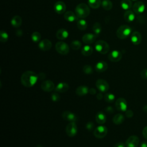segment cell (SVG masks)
<instances>
[{
	"instance_id": "obj_24",
	"label": "cell",
	"mask_w": 147,
	"mask_h": 147,
	"mask_svg": "<svg viewBox=\"0 0 147 147\" xmlns=\"http://www.w3.org/2000/svg\"><path fill=\"white\" fill-rule=\"evenodd\" d=\"M89 91V88L86 86H80L76 89V94L79 96H84L87 94Z\"/></svg>"
},
{
	"instance_id": "obj_6",
	"label": "cell",
	"mask_w": 147,
	"mask_h": 147,
	"mask_svg": "<svg viewBox=\"0 0 147 147\" xmlns=\"http://www.w3.org/2000/svg\"><path fill=\"white\" fill-rule=\"evenodd\" d=\"M65 131L69 137H74L78 132V127L75 122H69L66 126Z\"/></svg>"
},
{
	"instance_id": "obj_50",
	"label": "cell",
	"mask_w": 147,
	"mask_h": 147,
	"mask_svg": "<svg viewBox=\"0 0 147 147\" xmlns=\"http://www.w3.org/2000/svg\"><path fill=\"white\" fill-rule=\"evenodd\" d=\"M143 110H144V111L147 113V105H145V106L143 107Z\"/></svg>"
},
{
	"instance_id": "obj_52",
	"label": "cell",
	"mask_w": 147,
	"mask_h": 147,
	"mask_svg": "<svg viewBox=\"0 0 147 147\" xmlns=\"http://www.w3.org/2000/svg\"><path fill=\"white\" fill-rule=\"evenodd\" d=\"M132 1H137V0H132Z\"/></svg>"
},
{
	"instance_id": "obj_31",
	"label": "cell",
	"mask_w": 147,
	"mask_h": 147,
	"mask_svg": "<svg viewBox=\"0 0 147 147\" xmlns=\"http://www.w3.org/2000/svg\"><path fill=\"white\" fill-rule=\"evenodd\" d=\"M77 26L79 29L81 30H84L87 28V22L85 20L80 18L77 22Z\"/></svg>"
},
{
	"instance_id": "obj_17",
	"label": "cell",
	"mask_w": 147,
	"mask_h": 147,
	"mask_svg": "<svg viewBox=\"0 0 147 147\" xmlns=\"http://www.w3.org/2000/svg\"><path fill=\"white\" fill-rule=\"evenodd\" d=\"M52 42L49 40L44 39L38 44L39 48L43 51H48L52 48Z\"/></svg>"
},
{
	"instance_id": "obj_47",
	"label": "cell",
	"mask_w": 147,
	"mask_h": 147,
	"mask_svg": "<svg viewBox=\"0 0 147 147\" xmlns=\"http://www.w3.org/2000/svg\"><path fill=\"white\" fill-rule=\"evenodd\" d=\"M88 92L90 94H91V95H94V94H95L96 93V90L94 88H91L89 89Z\"/></svg>"
},
{
	"instance_id": "obj_44",
	"label": "cell",
	"mask_w": 147,
	"mask_h": 147,
	"mask_svg": "<svg viewBox=\"0 0 147 147\" xmlns=\"http://www.w3.org/2000/svg\"><path fill=\"white\" fill-rule=\"evenodd\" d=\"M38 75V78L40 80H44L45 78V74L44 72H40L37 74Z\"/></svg>"
},
{
	"instance_id": "obj_30",
	"label": "cell",
	"mask_w": 147,
	"mask_h": 147,
	"mask_svg": "<svg viewBox=\"0 0 147 147\" xmlns=\"http://www.w3.org/2000/svg\"><path fill=\"white\" fill-rule=\"evenodd\" d=\"M102 4L101 0H88V5L92 9H98Z\"/></svg>"
},
{
	"instance_id": "obj_3",
	"label": "cell",
	"mask_w": 147,
	"mask_h": 147,
	"mask_svg": "<svg viewBox=\"0 0 147 147\" xmlns=\"http://www.w3.org/2000/svg\"><path fill=\"white\" fill-rule=\"evenodd\" d=\"M132 29L127 25H122L120 26L116 32L118 38L120 39H125L127 38L132 33Z\"/></svg>"
},
{
	"instance_id": "obj_22",
	"label": "cell",
	"mask_w": 147,
	"mask_h": 147,
	"mask_svg": "<svg viewBox=\"0 0 147 147\" xmlns=\"http://www.w3.org/2000/svg\"><path fill=\"white\" fill-rule=\"evenodd\" d=\"M107 68H108V65H107V63L104 61H100L98 62L96 64L95 67V70L98 72H104V71H106Z\"/></svg>"
},
{
	"instance_id": "obj_51",
	"label": "cell",
	"mask_w": 147,
	"mask_h": 147,
	"mask_svg": "<svg viewBox=\"0 0 147 147\" xmlns=\"http://www.w3.org/2000/svg\"><path fill=\"white\" fill-rule=\"evenodd\" d=\"M36 147H42V146L41 145H38Z\"/></svg>"
},
{
	"instance_id": "obj_49",
	"label": "cell",
	"mask_w": 147,
	"mask_h": 147,
	"mask_svg": "<svg viewBox=\"0 0 147 147\" xmlns=\"http://www.w3.org/2000/svg\"><path fill=\"white\" fill-rule=\"evenodd\" d=\"M96 98H97V99H99V100L102 99V98H103L102 94V93H98V94L96 95Z\"/></svg>"
},
{
	"instance_id": "obj_8",
	"label": "cell",
	"mask_w": 147,
	"mask_h": 147,
	"mask_svg": "<svg viewBox=\"0 0 147 147\" xmlns=\"http://www.w3.org/2000/svg\"><path fill=\"white\" fill-rule=\"evenodd\" d=\"M96 88L101 92H105L109 90V85L107 82L104 79H99L96 82Z\"/></svg>"
},
{
	"instance_id": "obj_43",
	"label": "cell",
	"mask_w": 147,
	"mask_h": 147,
	"mask_svg": "<svg viewBox=\"0 0 147 147\" xmlns=\"http://www.w3.org/2000/svg\"><path fill=\"white\" fill-rule=\"evenodd\" d=\"M125 115L127 118H131L133 116V112L131 110H127L125 111Z\"/></svg>"
},
{
	"instance_id": "obj_20",
	"label": "cell",
	"mask_w": 147,
	"mask_h": 147,
	"mask_svg": "<svg viewBox=\"0 0 147 147\" xmlns=\"http://www.w3.org/2000/svg\"><path fill=\"white\" fill-rule=\"evenodd\" d=\"M56 36L59 40H63L68 38L69 36V33L66 29L64 28H61L57 30Z\"/></svg>"
},
{
	"instance_id": "obj_1",
	"label": "cell",
	"mask_w": 147,
	"mask_h": 147,
	"mask_svg": "<svg viewBox=\"0 0 147 147\" xmlns=\"http://www.w3.org/2000/svg\"><path fill=\"white\" fill-rule=\"evenodd\" d=\"M38 79V75L32 71H26L24 72L21 77L22 84L26 87L33 86L37 83Z\"/></svg>"
},
{
	"instance_id": "obj_48",
	"label": "cell",
	"mask_w": 147,
	"mask_h": 147,
	"mask_svg": "<svg viewBox=\"0 0 147 147\" xmlns=\"http://www.w3.org/2000/svg\"><path fill=\"white\" fill-rule=\"evenodd\" d=\"M140 147H147V141H143L140 144Z\"/></svg>"
},
{
	"instance_id": "obj_5",
	"label": "cell",
	"mask_w": 147,
	"mask_h": 147,
	"mask_svg": "<svg viewBox=\"0 0 147 147\" xmlns=\"http://www.w3.org/2000/svg\"><path fill=\"white\" fill-rule=\"evenodd\" d=\"M55 49L59 53L63 55H65L69 52V46L63 41H59L56 42L55 45Z\"/></svg>"
},
{
	"instance_id": "obj_37",
	"label": "cell",
	"mask_w": 147,
	"mask_h": 147,
	"mask_svg": "<svg viewBox=\"0 0 147 147\" xmlns=\"http://www.w3.org/2000/svg\"><path fill=\"white\" fill-rule=\"evenodd\" d=\"M31 38L34 42H37L41 39V34L38 32H34L32 34Z\"/></svg>"
},
{
	"instance_id": "obj_33",
	"label": "cell",
	"mask_w": 147,
	"mask_h": 147,
	"mask_svg": "<svg viewBox=\"0 0 147 147\" xmlns=\"http://www.w3.org/2000/svg\"><path fill=\"white\" fill-rule=\"evenodd\" d=\"M92 30L96 36L99 34L102 31V26L99 22H95L92 26Z\"/></svg>"
},
{
	"instance_id": "obj_23",
	"label": "cell",
	"mask_w": 147,
	"mask_h": 147,
	"mask_svg": "<svg viewBox=\"0 0 147 147\" xmlns=\"http://www.w3.org/2000/svg\"><path fill=\"white\" fill-rule=\"evenodd\" d=\"M124 20L127 22H133L135 19V14L134 11L128 10H126L123 15Z\"/></svg>"
},
{
	"instance_id": "obj_45",
	"label": "cell",
	"mask_w": 147,
	"mask_h": 147,
	"mask_svg": "<svg viewBox=\"0 0 147 147\" xmlns=\"http://www.w3.org/2000/svg\"><path fill=\"white\" fill-rule=\"evenodd\" d=\"M142 135L144 136V137L147 140V126H145L142 130Z\"/></svg>"
},
{
	"instance_id": "obj_26",
	"label": "cell",
	"mask_w": 147,
	"mask_h": 147,
	"mask_svg": "<svg viewBox=\"0 0 147 147\" xmlns=\"http://www.w3.org/2000/svg\"><path fill=\"white\" fill-rule=\"evenodd\" d=\"M95 120L98 123L103 124L106 121V116L104 113L99 111L96 114Z\"/></svg>"
},
{
	"instance_id": "obj_42",
	"label": "cell",
	"mask_w": 147,
	"mask_h": 147,
	"mask_svg": "<svg viewBox=\"0 0 147 147\" xmlns=\"http://www.w3.org/2000/svg\"><path fill=\"white\" fill-rule=\"evenodd\" d=\"M105 111L106 113H109V114L110 113V114H111V113H113L114 112V109H113V108L111 106H107L106 107H105Z\"/></svg>"
},
{
	"instance_id": "obj_19",
	"label": "cell",
	"mask_w": 147,
	"mask_h": 147,
	"mask_svg": "<svg viewBox=\"0 0 147 147\" xmlns=\"http://www.w3.org/2000/svg\"><path fill=\"white\" fill-rule=\"evenodd\" d=\"M69 88V85L65 82H61L58 83L55 88V90L57 92H65L68 91Z\"/></svg>"
},
{
	"instance_id": "obj_7",
	"label": "cell",
	"mask_w": 147,
	"mask_h": 147,
	"mask_svg": "<svg viewBox=\"0 0 147 147\" xmlns=\"http://www.w3.org/2000/svg\"><path fill=\"white\" fill-rule=\"evenodd\" d=\"M94 135L98 138L105 137L107 133V128L103 125L98 126L94 131Z\"/></svg>"
},
{
	"instance_id": "obj_13",
	"label": "cell",
	"mask_w": 147,
	"mask_h": 147,
	"mask_svg": "<svg viewBox=\"0 0 147 147\" xmlns=\"http://www.w3.org/2000/svg\"><path fill=\"white\" fill-rule=\"evenodd\" d=\"M41 88L44 91L50 92L54 90L55 87L52 81L50 80H47L42 82L41 84Z\"/></svg>"
},
{
	"instance_id": "obj_28",
	"label": "cell",
	"mask_w": 147,
	"mask_h": 147,
	"mask_svg": "<svg viewBox=\"0 0 147 147\" xmlns=\"http://www.w3.org/2000/svg\"><path fill=\"white\" fill-rule=\"evenodd\" d=\"M124 120H125L124 116L122 114H120V113L117 114L113 118V122L114 123H115L116 125L121 124L122 123H123Z\"/></svg>"
},
{
	"instance_id": "obj_39",
	"label": "cell",
	"mask_w": 147,
	"mask_h": 147,
	"mask_svg": "<svg viewBox=\"0 0 147 147\" xmlns=\"http://www.w3.org/2000/svg\"><path fill=\"white\" fill-rule=\"evenodd\" d=\"M51 99L53 102H57L60 99V96L57 93H53L51 96Z\"/></svg>"
},
{
	"instance_id": "obj_38",
	"label": "cell",
	"mask_w": 147,
	"mask_h": 147,
	"mask_svg": "<svg viewBox=\"0 0 147 147\" xmlns=\"http://www.w3.org/2000/svg\"><path fill=\"white\" fill-rule=\"evenodd\" d=\"M83 71L86 74H91L93 72V69L90 65H85L83 67Z\"/></svg>"
},
{
	"instance_id": "obj_32",
	"label": "cell",
	"mask_w": 147,
	"mask_h": 147,
	"mask_svg": "<svg viewBox=\"0 0 147 147\" xmlns=\"http://www.w3.org/2000/svg\"><path fill=\"white\" fill-rule=\"evenodd\" d=\"M101 5L102 7L106 10H110L113 7V3L110 0H103Z\"/></svg>"
},
{
	"instance_id": "obj_36",
	"label": "cell",
	"mask_w": 147,
	"mask_h": 147,
	"mask_svg": "<svg viewBox=\"0 0 147 147\" xmlns=\"http://www.w3.org/2000/svg\"><path fill=\"white\" fill-rule=\"evenodd\" d=\"M9 39V34L4 30L0 32V40L2 42H6Z\"/></svg>"
},
{
	"instance_id": "obj_10",
	"label": "cell",
	"mask_w": 147,
	"mask_h": 147,
	"mask_svg": "<svg viewBox=\"0 0 147 147\" xmlns=\"http://www.w3.org/2000/svg\"><path fill=\"white\" fill-rule=\"evenodd\" d=\"M115 107L119 111H126L127 109L126 100L123 98H119L115 101Z\"/></svg>"
},
{
	"instance_id": "obj_21",
	"label": "cell",
	"mask_w": 147,
	"mask_h": 147,
	"mask_svg": "<svg viewBox=\"0 0 147 147\" xmlns=\"http://www.w3.org/2000/svg\"><path fill=\"white\" fill-rule=\"evenodd\" d=\"M64 18L66 21L71 22L77 20L78 18L76 14L71 11H67L65 12L64 14Z\"/></svg>"
},
{
	"instance_id": "obj_34",
	"label": "cell",
	"mask_w": 147,
	"mask_h": 147,
	"mask_svg": "<svg viewBox=\"0 0 147 147\" xmlns=\"http://www.w3.org/2000/svg\"><path fill=\"white\" fill-rule=\"evenodd\" d=\"M82 43L79 40H73L71 43V47L74 50H78L81 48Z\"/></svg>"
},
{
	"instance_id": "obj_14",
	"label": "cell",
	"mask_w": 147,
	"mask_h": 147,
	"mask_svg": "<svg viewBox=\"0 0 147 147\" xmlns=\"http://www.w3.org/2000/svg\"><path fill=\"white\" fill-rule=\"evenodd\" d=\"M54 10L59 14H63L66 10V6L64 2L59 1L55 2L54 5Z\"/></svg>"
},
{
	"instance_id": "obj_4",
	"label": "cell",
	"mask_w": 147,
	"mask_h": 147,
	"mask_svg": "<svg viewBox=\"0 0 147 147\" xmlns=\"http://www.w3.org/2000/svg\"><path fill=\"white\" fill-rule=\"evenodd\" d=\"M95 48L98 52L101 54H106L109 52L110 47L106 41L104 40H98L95 44Z\"/></svg>"
},
{
	"instance_id": "obj_2",
	"label": "cell",
	"mask_w": 147,
	"mask_h": 147,
	"mask_svg": "<svg viewBox=\"0 0 147 147\" xmlns=\"http://www.w3.org/2000/svg\"><path fill=\"white\" fill-rule=\"evenodd\" d=\"M90 7L87 4L84 3L78 4L75 9V13L79 18L83 19L87 17L90 14Z\"/></svg>"
},
{
	"instance_id": "obj_46",
	"label": "cell",
	"mask_w": 147,
	"mask_h": 147,
	"mask_svg": "<svg viewBox=\"0 0 147 147\" xmlns=\"http://www.w3.org/2000/svg\"><path fill=\"white\" fill-rule=\"evenodd\" d=\"M113 147H125V146L123 142H117V144H115Z\"/></svg>"
},
{
	"instance_id": "obj_9",
	"label": "cell",
	"mask_w": 147,
	"mask_h": 147,
	"mask_svg": "<svg viewBox=\"0 0 147 147\" xmlns=\"http://www.w3.org/2000/svg\"><path fill=\"white\" fill-rule=\"evenodd\" d=\"M140 142L139 138L137 136L133 135L130 136L126 141L125 145L126 147H137Z\"/></svg>"
},
{
	"instance_id": "obj_11",
	"label": "cell",
	"mask_w": 147,
	"mask_h": 147,
	"mask_svg": "<svg viewBox=\"0 0 147 147\" xmlns=\"http://www.w3.org/2000/svg\"><path fill=\"white\" fill-rule=\"evenodd\" d=\"M122 53L118 50L112 51L108 55L109 59L112 62H118L122 58Z\"/></svg>"
},
{
	"instance_id": "obj_16",
	"label": "cell",
	"mask_w": 147,
	"mask_h": 147,
	"mask_svg": "<svg viewBox=\"0 0 147 147\" xmlns=\"http://www.w3.org/2000/svg\"><path fill=\"white\" fill-rule=\"evenodd\" d=\"M130 40L134 45H139L142 41L141 34L138 31L132 32L130 35Z\"/></svg>"
},
{
	"instance_id": "obj_15",
	"label": "cell",
	"mask_w": 147,
	"mask_h": 147,
	"mask_svg": "<svg viewBox=\"0 0 147 147\" xmlns=\"http://www.w3.org/2000/svg\"><path fill=\"white\" fill-rule=\"evenodd\" d=\"M61 115L64 119H65V121H69L70 122H76V121L78 120L77 116L74 113L69 111H65L63 112Z\"/></svg>"
},
{
	"instance_id": "obj_25",
	"label": "cell",
	"mask_w": 147,
	"mask_h": 147,
	"mask_svg": "<svg viewBox=\"0 0 147 147\" xmlns=\"http://www.w3.org/2000/svg\"><path fill=\"white\" fill-rule=\"evenodd\" d=\"M22 21V18L20 16H15L11 20V24L14 28H17L21 25Z\"/></svg>"
},
{
	"instance_id": "obj_29",
	"label": "cell",
	"mask_w": 147,
	"mask_h": 147,
	"mask_svg": "<svg viewBox=\"0 0 147 147\" xmlns=\"http://www.w3.org/2000/svg\"><path fill=\"white\" fill-rule=\"evenodd\" d=\"M121 7L125 10H128L132 7L131 0H122L121 1Z\"/></svg>"
},
{
	"instance_id": "obj_41",
	"label": "cell",
	"mask_w": 147,
	"mask_h": 147,
	"mask_svg": "<svg viewBox=\"0 0 147 147\" xmlns=\"http://www.w3.org/2000/svg\"><path fill=\"white\" fill-rule=\"evenodd\" d=\"M141 77L144 79H147V69H142L140 72Z\"/></svg>"
},
{
	"instance_id": "obj_40",
	"label": "cell",
	"mask_w": 147,
	"mask_h": 147,
	"mask_svg": "<svg viewBox=\"0 0 147 147\" xmlns=\"http://www.w3.org/2000/svg\"><path fill=\"white\" fill-rule=\"evenodd\" d=\"M94 127V124L92 122H91V121H89L88 122L86 125V128L87 130H88V131H91L93 130Z\"/></svg>"
},
{
	"instance_id": "obj_12",
	"label": "cell",
	"mask_w": 147,
	"mask_h": 147,
	"mask_svg": "<svg viewBox=\"0 0 147 147\" xmlns=\"http://www.w3.org/2000/svg\"><path fill=\"white\" fill-rule=\"evenodd\" d=\"M132 7L134 13L137 14L142 13L145 9V6L144 3L141 1H137L134 3Z\"/></svg>"
},
{
	"instance_id": "obj_18",
	"label": "cell",
	"mask_w": 147,
	"mask_h": 147,
	"mask_svg": "<svg viewBox=\"0 0 147 147\" xmlns=\"http://www.w3.org/2000/svg\"><path fill=\"white\" fill-rule=\"evenodd\" d=\"M96 38V35L92 33L84 34L82 37V41L84 43L90 44L93 43Z\"/></svg>"
},
{
	"instance_id": "obj_27",
	"label": "cell",
	"mask_w": 147,
	"mask_h": 147,
	"mask_svg": "<svg viewBox=\"0 0 147 147\" xmlns=\"http://www.w3.org/2000/svg\"><path fill=\"white\" fill-rule=\"evenodd\" d=\"M93 52V48L92 47L88 45H84L81 51V53L83 55L85 56H90Z\"/></svg>"
},
{
	"instance_id": "obj_35",
	"label": "cell",
	"mask_w": 147,
	"mask_h": 147,
	"mask_svg": "<svg viewBox=\"0 0 147 147\" xmlns=\"http://www.w3.org/2000/svg\"><path fill=\"white\" fill-rule=\"evenodd\" d=\"M115 95L112 93H107L104 95V99L107 103H111L115 99Z\"/></svg>"
}]
</instances>
